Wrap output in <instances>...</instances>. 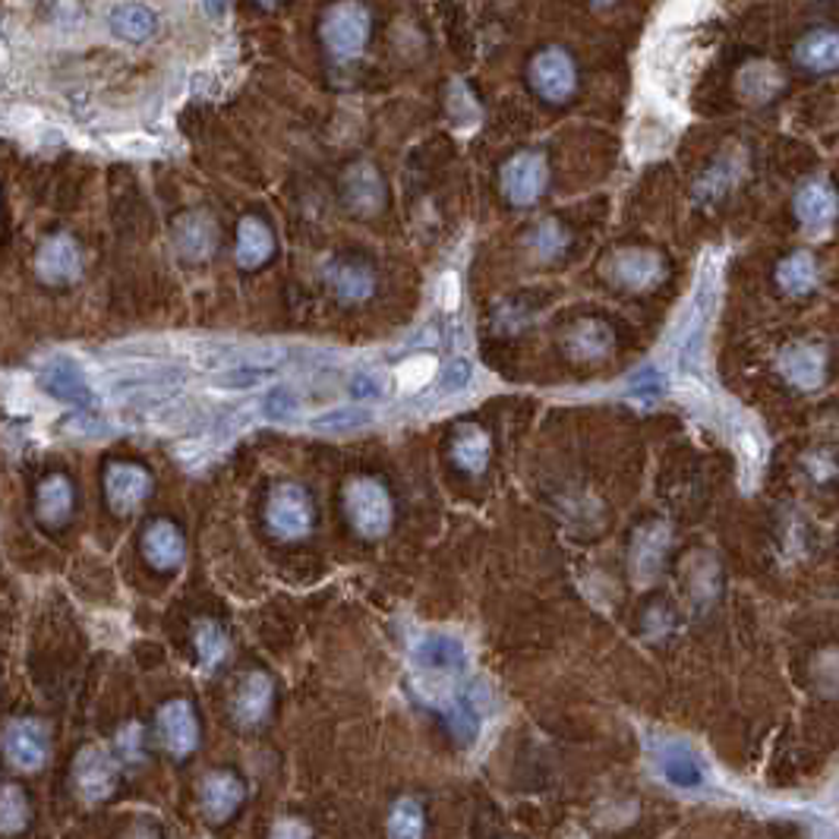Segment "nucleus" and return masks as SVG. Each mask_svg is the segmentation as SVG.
I'll use <instances>...</instances> for the list:
<instances>
[{
	"mask_svg": "<svg viewBox=\"0 0 839 839\" xmlns=\"http://www.w3.org/2000/svg\"><path fill=\"white\" fill-rule=\"evenodd\" d=\"M413 666L420 669L423 679H458L467 669V647L464 640L445 632L423 635L413 644Z\"/></svg>",
	"mask_w": 839,
	"mask_h": 839,
	"instance_id": "nucleus-1",
	"label": "nucleus"
},
{
	"mask_svg": "<svg viewBox=\"0 0 839 839\" xmlns=\"http://www.w3.org/2000/svg\"><path fill=\"white\" fill-rule=\"evenodd\" d=\"M344 499H348L351 524H354L360 534L382 536L388 531V524H392V502H388V492L376 480H370V477L351 480Z\"/></svg>",
	"mask_w": 839,
	"mask_h": 839,
	"instance_id": "nucleus-2",
	"label": "nucleus"
},
{
	"mask_svg": "<svg viewBox=\"0 0 839 839\" xmlns=\"http://www.w3.org/2000/svg\"><path fill=\"white\" fill-rule=\"evenodd\" d=\"M322 35H326V45L335 57H356L366 45V35H370V20H366V10L360 3H338L331 7L329 16H326V26H322Z\"/></svg>",
	"mask_w": 839,
	"mask_h": 839,
	"instance_id": "nucleus-3",
	"label": "nucleus"
},
{
	"mask_svg": "<svg viewBox=\"0 0 839 839\" xmlns=\"http://www.w3.org/2000/svg\"><path fill=\"white\" fill-rule=\"evenodd\" d=\"M3 755L13 770H42V763L48 761V729L38 719H13L3 736Z\"/></svg>",
	"mask_w": 839,
	"mask_h": 839,
	"instance_id": "nucleus-4",
	"label": "nucleus"
},
{
	"mask_svg": "<svg viewBox=\"0 0 839 839\" xmlns=\"http://www.w3.org/2000/svg\"><path fill=\"white\" fill-rule=\"evenodd\" d=\"M269 528L275 531L284 540H297L309 531V521H313V506H309V496H306L301 486L284 484L272 492L269 499Z\"/></svg>",
	"mask_w": 839,
	"mask_h": 839,
	"instance_id": "nucleus-5",
	"label": "nucleus"
},
{
	"mask_svg": "<svg viewBox=\"0 0 839 839\" xmlns=\"http://www.w3.org/2000/svg\"><path fill=\"white\" fill-rule=\"evenodd\" d=\"M73 776H77L79 795L86 802H102L117 786V763H114V758L104 748L89 745V748L79 751Z\"/></svg>",
	"mask_w": 839,
	"mask_h": 839,
	"instance_id": "nucleus-6",
	"label": "nucleus"
},
{
	"mask_svg": "<svg viewBox=\"0 0 839 839\" xmlns=\"http://www.w3.org/2000/svg\"><path fill=\"white\" fill-rule=\"evenodd\" d=\"M531 82H534V89L543 95V99H549V102H565L571 92H575V64H571V57L559 48H546V52H540L534 57V64H531Z\"/></svg>",
	"mask_w": 839,
	"mask_h": 839,
	"instance_id": "nucleus-7",
	"label": "nucleus"
},
{
	"mask_svg": "<svg viewBox=\"0 0 839 839\" xmlns=\"http://www.w3.org/2000/svg\"><path fill=\"white\" fill-rule=\"evenodd\" d=\"M158 738L168 748V755L186 758L200 745V723L186 701H171L158 711Z\"/></svg>",
	"mask_w": 839,
	"mask_h": 839,
	"instance_id": "nucleus-8",
	"label": "nucleus"
},
{
	"mask_svg": "<svg viewBox=\"0 0 839 839\" xmlns=\"http://www.w3.org/2000/svg\"><path fill=\"white\" fill-rule=\"evenodd\" d=\"M502 186H506V196H509L514 205H531L543 193L546 186V161L543 155L536 152H521L511 158L502 171Z\"/></svg>",
	"mask_w": 839,
	"mask_h": 839,
	"instance_id": "nucleus-9",
	"label": "nucleus"
},
{
	"mask_svg": "<svg viewBox=\"0 0 839 839\" xmlns=\"http://www.w3.org/2000/svg\"><path fill=\"white\" fill-rule=\"evenodd\" d=\"M152 489V477L139 464H114L104 474V492L114 511H133Z\"/></svg>",
	"mask_w": 839,
	"mask_h": 839,
	"instance_id": "nucleus-10",
	"label": "nucleus"
},
{
	"mask_svg": "<svg viewBox=\"0 0 839 839\" xmlns=\"http://www.w3.org/2000/svg\"><path fill=\"white\" fill-rule=\"evenodd\" d=\"M795 212L802 218V225L812 230V234H824L830 230V225L837 222L839 200L834 193V186L827 180H812L798 190L795 196Z\"/></svg>",
	"mask_w": 839,
	"mask_h": 839,
	"instance_id": "nucleus-11",
	"label": "nucleus"
},
{
	"mask_svg": "<svg viewBox=\"0 0 839 839\" xmlns=\"http://www.w3.org/2000/svg\"><path fill=\"white\" fill-rule=\"evenodd\" d=\"M35 269H38L42 279L52 281V284H64V281L79 279V269H82L79 247L67 234H57V237L42 243L38 259H35Z\"/></svg>",
	"mask_w": 839,
	"mask_h": 839,
	"instance_id": "nucleus-12",
	"label": "nucleus"
},
{
	"mask_svg": "<svg viewBox=\"0 0 839 839\" xmlns=\"http://www.w3.org/2000/svg\"><path fill=\"white\" fill-rule=\"evenodd\" d=\"M200 802H203V812L208 820H228L230 814L240 808L243 802V783L234 776V773H208L200 786Z\"/></svg>",
	"mask_w": 839,
	"mask_h": 839,
	"instance_id": "nucleus-13",
	"label": "nucleus"
},
{
	"mask_svg": "<svg viewBox=\"0 0 839 839\" xmlns=\"http://www.w3.org/2000/svg\"><path fill=\"white\" fill-rule=\"evenodd\" d=\"M42 385H45V392L57 398V401H67V405H92V385L89 379L82 376V370H79L73 360H67V356H60V360H54L52 366H48V373L42 376Z\"/></svg>",
	"mask_w": 839,
	"mask_h": 839,
	"instance_id": "nucleus-14",
	"label": "nucleus"
},
{
	"mask_svg": "<svg viewBox=\"0 0 839 839\" xmlns=\"http://www.w3.org/2000/svg\"><path fill=\"white\" fill-rule=\"evenodd\" d=\"M272 698H275V685L269 676L262 672H253L247 676L240 688H237V698H234V716L240 726H256L265 719V713L272 711Z\"/></svg>",
	"mask_w": 839,
	"mask_h": 839,
	"instance_id": "nucleus-15",
	"label": "nucleus"
},
{
	"mask_svg": "<svg viewBox=\"0 0 839 839\" xmlns=\"http://www.w3.org/2000/svg\"><path fill=\"white\" fill-rule=\"evenodd\" d=\"M669 546V534L660 524H650V528H640L635 536V546H632V571H635L637 585H650L654 575L660 571L662 553Z\"/></svg>",
	"mask_w": 839,
	"mask_h": 839,
	"instance_id": "nucleus-16",
	"label": "nucleus"
},
{
	"mask_svg": "<svg viewBox=\"0 0 839 839\" xmlns=\"http://www.w3.org/2000/svg\"><path fill=\"white\" fill-rule=\"evenodd\" d=\"M610 275L619 284L640 291V287H650L654 281H660L662 262L647 250H625L610 262Z\"/></svg>",
	"mask_w": 839,
	"mask_h": 839,
	"instance_id": "nucleus-17",
	"label": "nucleus"
},
{
	"mask_svg": "<svg viewBox=\"0 0 839 839\" xmlns=\"http://www.w3.org/2000/svg\"><path fill=\"white\" fill-rule=\"evenodd\" d=\"M798 64L812 73H830L839 70V32L834 29H814L798 42Z\"/></svg>",
	"mask_w": 839,
	"mask_h": 839,
	"instance_id": "nucleus-18",
	"label": "nucleus"
},
{
	"mask_svg": "<svg viewBox=\"0 0 839 839\" xmlns=\"http://www.w3.org/2000/svg\"><path fill=\"white\" fill-rule=\"evenodd\" d=\"M736 86L738 95H741L745 102L763 104L770 102V99L783 89V73H780L770 60H751V64L741 67Z\"/></svg>",
	"mask_w": 839,
	"mask_h": 839,
	"instance_id": "nucleus-19",
	"label": "nucleus"
},
{
	"mask_svg": "<svg viewBox=\"0 0 839 839\" xmlns=\"http://www.w3.org/2000/svg\"><path fill=\"white\" fill-rule=\"evenodd\" d=\"M449 726L458 736L461 745H474L484 726V704H480V688L470 685L461 691L449 707Z\"/></svg>",
	"mask_w": 839,
	"mask_h": 839,
	"instance_id": "nucleus-20",
	"label": "nucleus"
},
{
	"mask_svg": "<svg viewBox=\"0 0 839 839\" xmlns=\"http://www.w3.org/2000/svg\"><path fill=\"white\" fill-rule=\"evenodd\" d=\"M174 243L186 259H205L215 250V225L208 215L190 212L174 225Z\"/></svg>",
	"mask_w": 839,
	"mask_h": 839,
	"instance_id": "nucleus-21",
	"label": "nucleus"
},
{
	"mask_svg": "<svg viewBox=\"0 0 839 839\" xmlns=\"http://www.w3.org/2000/svg\"><path fill=\"white\" fill-rule=\"evenodd\" d=\"M143 549H146V556H149L155 568H178L180 562H183V553H186L183 536L168 521L149 524V531L143 536Z\"/></svg>",
	"mask_w": 839,
	"mask_h": 839,
	"instance_id": "nucleus-22",
	"label": "nucleus"
},
{
	"mask_svg": "<svg viewBox=\"0 0 839 839\" xmlns=\"http://www.w3.org/2000/svg\"><path fill=\"white\" fill-rule=\"evenodd\" d=\"M344 200L348 205L360 212V215H373L379 212L382 200H385V190H382L379 174L370 168V165H356L354 171L344 180Z\"/></svg>",
	"mask_w": 839,
	"mask_h": 839,
	"instance_id": "nucleus-23",
	"label": "nucleus"
},
{
	"mask_svg": "<svg viewBox=\"0 0 839 839\" xmlns=\"http://www.w3.org/2000/svg\"><path fill=\"white\" fill-rule=\"evenodd\" d=\"M107 29L124 42H146L155 32V13L143 3H117L107 10Z\"/></svg>",
	"mask_w": 839,
	"mask_h": 839,
	"instance_id": "nucleus-24",
	"label": "nucleus"
},
{
	"mask_svg": "<svg viewBox=\"0 0 839 839\" xmlns=\"http://www.w3.org/2000/svg\"><path fill=\"white\" fill-rule=\"evenodd\" d=\"M780 366H783L789 382H795V385H802V388H812V385H817V382L824 379L827 360H824V354H820L817 348H812V344H795V348H789L786 354H783Z\"/></svg>",
	"mask_w": 839,
	"mask_h": 839,
	"instance_id": "nucleus-25",
	"label": "nucleus"
},
{
	"mask_svg": "<svg viewBox=\"0 0 839 839\" xmlns=\"http://www.w3.org/2000/svg\"><path fill=\"white\" fill-rule=\"evenodd\" d=\"M272 256V234L259 218H243L237 230V262L243 269H256Z\"/></svg>",
	"mask_w": 839,
	"mask_h": 839,
	"instance_id": "nucleus-26",
	"label": "nucleus"
},
{
	"mask_svg": "<svg viewBox=\"0 0 839 839\" xmlns=\"http://www.w3.org/2000/svg\"><path fill=\"white\" fill-rule=\"evenodd\" d=\"M73 509V486L64 477H48L38 489V518L45 524H60Z\"/></svg>",
	"mask_w": 839,
	"mask_h": 839,
	"instance_id": "nucleus-27",
	"label": "nucleus"
},
{
	"mask_svg": "<svg viewBox=\"0 0 839 839\" xmlns=\"http://www.w3.org/2000/svg\"><path fill=\"white\" fill-rule=\"evenodd\" d=\"M452 455H455V461H458L464 470L480 474L486 467V461H489V439L477 427H464L458 439H455Z\"/></svg>",
	"mask_w": 839,
	"mask_h": 839,
	"instance_id": "nucleus-28",
	"label": "nucleus"
},
{
	"mask_svg": "<svg viewBox=\"0 0 839 839\" xmlns=\"http://www.w3.org/2000/svg\"><path fill=\"white\" fill-rule=\"evenodd\" d=\"M423 808L413 798L395 802V808L388 814V839H423Z\"/></svg>",
	"mask_w": 839,
	"mask_h": 839,
	"instance_id": "nucleus-29",
	"label": "nucleus"
},
{
	"mask_svg": "<svg viewBox=\"0 0 839 839\" xmlns=\"http://www.w3.org/2000/svg\"><path fill=\"white\" fill-rule=\"evenodd\" d=\"M780 284L786 287L789 294H808L814 284H817V262H814V256H789L786 262L780 265Z\"/></svg>",
	"mask_w": 839,
	"mask_h": 839,
	"instance_id": "nucleus-30",
	"label": "nucleus"
},
{
	"mask_svg": "<svg viewBox=\"0 0 839 839\" xmlns=\"http://www.w3.org/2000/svg\"><path fill=\"white\" fill-rule=\"evenodd\" d=\"M331 287L338 291L341 301H366L373 294V275L360 265H335Z\"/></svg>",
	"mask_w": 839,
	"mask_h": 839,
	"instance_id": "nucleus-31",
	"label": "nucleus"
},
{
	"mask_svg": "<svg viewBox=\"0 0 839 839\" xmlns=\"http://www.w3.org/2000/svg\"><path fill=\"white\" fill-rule=\"evenodd\" d=\"M29 814H32V808H29L26 792L10 783L3 789V798H0V830L7 837H16L20 830H26Z\"/></svg>",
	"mask_w": 839,
	"mask_h": 839,
	"instance_id": "nucleus-32",
	"label": "nucleus"
},
{
	"mask_svg": "<svg viewBox=\"0 0 839 839\" xmlns=\"http://www.w3.org/2000/svg\"><path fill=\"white\" fill-rule=\"evenodd\" d=\"M612 348V335L600 322H585L568 335V351L575 356H603Z\"/></svg>",
	"mask_w": 839,
	"mask_h": 839,
	"instance_id": "nucleus-33",
	"label": "nucleus"
},
{
	"mask_svg": "<svg viewBox=\"0 0 839 839\" xmlns=\"http://www.w3.org/2000/svg\"><path fill=\"white\" fill-rule=\"evenodd\" d=\"M196 647H200V660H203L205 669H215L228 654V637L215 622H200L196 625Z\"/></svg>",
	"mask_w": 839,
	"mask_h": 839,
	"instance_id": "nucleus-34",
	"label": "nucleus"
},
{
	"mask_svg": "<svg viewBox=\"0 0 839 839\" xmlns=\"http://www.w3.org/2000/svg\"><path fill=\"white\" fill-rule=\"evenodd\" d=\"M435 376V356L417 354L405 360V366L398 370V385L401 392H420L423 385H430Z\"/></svg>",
	"mask_w": 839,
	"mask_h": 839,
	"instance_id": "nucleus-35",
	"label": "nucleus"
},
{
	"mask_svg": "<svg viewBox=\"0 0 839 839\" xmlns=\"http://www.w3.org/2000/svg\"><path fill=\"white\" fill-rule=\"evenodd\" d=\"M373 413L370 410H360V407H338L331 413H322L313 420V427H322V430H354V427H363L370 423Z\"/></svg>",
	"mask_w": 839,
	"mask_h": 839,
	"instance_id": "nucleus-36",
	"label": "nucleus"
},
{
	"mask_svg": "<svg viewBox=\"0 0 839 839\" xmlns=\"http://www.w3.org/2000/svg\"><path fill=\"white\" fill-rule=\"evenodd\" d=\"M262 413H265L269 420H275V423L291 420V417L297 413V398H294V392H291L287 385H275V388L265 395V401H262Z\"/></svg>",
	"mask_w": 839,
	"mask_h": 839,
	"instance_id": "nucleus-37",
	"label": "nucleus"
},
{
	"mask_svg": "<svg viewBox=\"0 0 839 839\" xmlns=\"http://www.w3.org/2000/svg\"><path fill=\"white\" fill-rule=\"evenodd\" d=\"M117 748H121L127 763L143 761V729L136 723H129L127 729H121V736H117Z\"/></svg>",
	"mask_w": 839,
	"mask_h": 839,
	"instance_id": "nucleus-38",
	"label": "nucleus"
},
{
	"mask_svg": "<svg viewBox=\"0 0 839 839\" xmlns=\"http://www.w3.org/2000/svg\"><path fill=\"white\" fill-rule=\"evenodd\" d=\"M534 247L543 256L559 253L562 247H565V237H562L559 225H553V222L540 225V230H536V237H534Z\"/></svg>",
	"mask_w": 839,
	"mask_h": 839,
	"instance_id": "nucleus-39",
	"label": "nucleus"
},
{
	"mask_svg": "<svg viewBox=\"0 0 839 839\" xmlns=\"http://www.w3.org/2000/svg\"><path fill=\"white\" fill-rule=\"evenodd\" d=\"M733 180H736V171L729 168V161H719L711 174H707V180L701 183V190H704V186H711V196H719L726 186H733Z\"/></svg>",
	"mask_w": 839,
	"mask_h": 839,
	"instance_id": "nucleus-40",
	"label": "nucleus"
},
{
	"mask_svg": "<svg viewBox=\"0 0 839 839\" xmlns=\"http://www.w3.org/2000/svg\"><path fill=\"white\" fill-rule=\"evenodd\" d=\"M442 388L445 392H461V388H467V382H470V363L467 360H455L449 370H445V376H442Z\"/></svg>",
	"mask_w": 839,
	"mask_h": 839,
	"instance_id": "nucleus-41",
	"label": "nucleus"
},
{
	"mask_svg": "<svg viewBox=\"0 0 839 839\" xmlns=\"http://www.w3.org/2000/svg\"><path fill=\"white\" fill-rule=\"evenodd\" d=\"M382 392V385L376 376H370V373H360L351 382V395H354V401H366V398H376Z\"/></svg>",
	"mask_w": 839,
	"mask_h": 839,
	"instance_id": "nucleus-42",
	"label": "nucleus"
},
{
	"mask_svg": "<svg viewBox=\"0 0 839 839\" xmlns=\"http://www.w3.org/2000/svg\"><path fill=\"white\" fill-rule=\"evenodd\" d=\"M262 376V370H240V366H230V373H225L222 385L225 388H253L256 382Z\"/></svg>",
	"mask_w": 839,
	"mask_h": 839,
	"instance_id": "nucleus-43",
	"label": "nucleus"
},
{
	"mask_svg": "<svg viewBox=\"0 0 839 839\" xmlns=\"http://www.w3.org/2000/svg\"><path fill=\"white\" fill-rule=\"evenodd\" d=\"M269 839H309V827L301 824V820H294V817H284V820L275 824V830H272Z\"/></svg>",
	"mask_w": 839,
	"mask_h": 839,
	"instance_id": "nucleus-44",
	"label": "nucleus"
},
{
	"mask_svg": "<svg viewBox=\"0 0 839 839\" xmlns=\"http://www.w3.org/2000/svg\"><path fill=\"white\" fill-rule=\"evenodd\" d=\"M458 297H461V287H458V275H442V281H439V304L445 306V309H455L458 306Z\"/></svg>",
	"mask_w": 839,
	"mask_h": 839,
	"instance_id": "nucleus-45",
	"label": "nucleus"
},
{
	"mask_svg": "<svg viewBox=\"0 0 839 839\" xmlns=\"http://www.w3.org/2000/svg\"><path fill=\"white\" fill-rule=\"evenodd\" d=\"M632 392L640 395V398H657L662 392V382H654V376L647 373V376H637V382L632 385Z\"/></svg>",
	"mask_w": 839,
	"mask_h": 839,
	"instance_id": "nucleus-46",
	"label": "nucleus"
}]
</instances>
